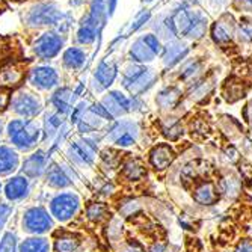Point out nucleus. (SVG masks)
<instances>
[{
	"mask_svg": "<svg viewBox=\"0 0 252 252\" xmlns=\"http://www.w3.org/2000/svg\"><path fill=\"white\" fill-rule=\"evenodd\" d=\"M23 25L29 29L36 31H59L65 33L70 29V12H66L61 3L49 0V2H38L29 6L21 15Z\"/></svg>",
	"mask_w": 252,
	"mask_h": 252,
	"instance_id": "obj_1",
	"label": "nucleus"
},
{
	"mask_svg": "<svg viewBox=\"0 0 252 252\" xmlns=\"http://www.w3.org/2000/svg\"><path fill=\"white\" fill-rule=\"evenodd\" d=\"M5 136L8 144L18 153H32L42 141L41 123L25 118L9 120L5 126Z\"/></svg>",
	"mask_w": 252,
	"mask_h": 252,
	"instance_id": "obj_2",
	"label": "nucleus"
},
{
	"mask_svg": "<svg viewBox=\"0 0 252 252\" xmlns=\"http://www.w3.org/2000/svg\"><path fill=\"white\" fill-rule=\"evenodd\" d=\"M98 145L93 134H76L63 145L65 160L83 172L93 171L97 163Z\"/></svg>",
	"mask_w": 252,
	"mask_h": 252,
	"instance_id": "obj_3",
	"label": "nucleus"
},
{
	"mask_svg": "<svg viewBox=\"0 0 252 252\" xmlns=\"http://www.w3.org/2000/svg\"><path fill=\"white\" fill-rule=\"evenodd\" d=\"M8 107L17 118L33 120L44 112L45 100L36 91L31 88H21L11 94Z\"/></svg>",
	"mask_w": 252,
	"mask_h": 252,
	"instance_id": "obj_4",
	"label": "nucleus"
},
{
	"mask_svg": "<svg viewBox=\"0 0 252 252\" xmlns=\"http://www.w3.org/2000/svg\"><path fill=\"white\" fill-rule=\"evenodd\" d=\"M49 213L59 223L71 222L82 210V196L74 190L56 192L49 199Z\"/></svg>",
	"mask_w": 252,
	"mask_h": 252,
	"instance_id": "obj_5",
	"label": "nucleus"
},
{
	"mask_svg": "<svg viewBox=\"0 0 252 252\" xmlns=\"http://www.w3.org/2000/svg\"><path fill=\"white\" fill-rule=\"evenodd\" d=\"M123 86L124 89L128 91V94L131 97H137L148 88L153 86L154 80H156V73L154 70H150V68H144L139 63H126L123 66Z\"/></svg>",
	"mask_w": 252,
	"mask_h": 252,
	"instance_id": "obj_6",
	"label": "nucleus"
},
{
	"mask_svg": "<svg viewBox=\"0 0 252 252\" xmlns=\"http://www.w3.org/2000/svg\"><path fill=\"white\" fill-rule=\"evenodd\" d=\"M66 35L59 31H44L39 36L35 38V41L31 45V53L38 61L47 62L55 59L65 47Z\"/></svg>",
	"mask_w": 252,
	"mask_h": 252,
	"instance_id": "obj_7",
	"label": "nucleus"
},
{
	"mask_svg": "<svg viewBox=\"0 0 252 252\" xmlns=\"http://www.w3.org/2000/svg\"><path fill=\"white\" fill-rule=\"evenodd\" d=\"M28 86L36 93H52L61 86V71L52 63L33 65L28 76Z\"/></svg>",
	"mask_w": 252,
	"mask_h": 252,
	"instance_id": "obj_8",
	"label": "nucleus"
},
{
	"mask_svg": "<svg viewBox=\"0 0 252 252\" xmlns=\"http://www.w3.org/2000/svg\"><path fill=\"white\" fill-rule=\"evenodd\" d=\"M53 228L55 219L42 205H31L21 216V230L29 236H45Z\"/></svg>",
	"mask_w": 252,
	"mask_h": 252,
	"instance_id": "obj_9",
	"label": "nucleus"
},
{
	"mask_svg": "<svg viewBox=\"0 0 252 252\" xmlns=\"http://www.w3.org/2000/svg\"><path fill=\"white\" fill-rule=\"evenodd\" d=\"M160 50L162 47H160V39L157 35L147 33L131 42L128 49V59L134 63H148L154 61Z\"/></svg>",
	"mask_w": 252,
	"mask_h": 252,
	"instance_id": "obj_10",
	"label": "nucleus"
},
{
	"mask_svg": "<svg viewBox=\"0 0 252 252\" xmlns=\"http://www.w3.org/2000/svg\"><path fill=\"white\" fill-rule=\"evenodd\" d=\"M137 124L128 120H121L113 123L104 134V139L110 144H115L117 147L121 148H127L131 147L136 141V136H137Z\"/></svg>",
	"mask_w": 252,
	"mask_h": 252,
	"instance_id": "obj_11",
	"label": "nucleus"
},
{
	"mask_svg": "<svg viewBox=\"0 0 252 252\" xmlns=\"http://www.w3.org/2000/svg\"><path fill=\"white\" fill-rule=\"evenodd\" d=\"M32 180L25 174L12 175L3 185V196L9 204H18L26 201L32 195Z\"/></svg>",
	"mask_w": 252,
	"mask_h": 252,
	"instance_id": "obj_12",
	"label": "nucleus"
},
{
	"mask_svg": "<svg viewBox=\"0 0 252 252\" xmlns=\"http://www.w3.org/2000/svg\"><path fill=\"white\" fill-rule=\"evenodd\" d=\"M50 153L47 150H33L25 160L21 162V174H25L31 180H38L45 175L49 166H50Z\"/></svg>",
	"mask_w": 252,
	"mask_h": 252,
	"instance_id": "obj_13",
	"label": "nucleus"
},
{
	"mask_svg": "<svg viewBox=\"0 0 252 252\" xmlns=\"http://www.w3.org/2000/svg\"><path fill=\"white\" fill-rule=\"evenodd\" d=\"M118 76V66L107 61H100L91 77V91L94 94H100L106 91Z\"/></svg>",
	"mask_w": 252,
	"mask_h": 252,
	"instance_id": "obj_14",
	"label": "nucleus"
},
{
	"mask_svg": "<svg viewBox=\"0 0 252 252\" xmlns=\"http://www.w3.org/2000/svg\"><path fill=\"white\" fill-rule=\"evenodd\" d=\"M100 103L107 110L112 120L120 118L131 110V98H128L127 95H124L121 93V91H117V89L107 91V93L101 97Z\"/></svg>",
	"mask_w": 252,
	"mask_h": 252,
	"instance_id": "obj_15",
	"label": "nucleus"
},
{
	"mask_svg": "<svg viewBox=\"0 0 252 252\" xmlns=\"http://www.w3.org/2000/svg\"><path fill=\"white\" fill-rule=\"evenodd\" d=\"M79 95L76 94V91L73 88L68 86H59L58 89L53 91V94L50 97V109L61 113L63 117H70L71 112L77 103Z\"/></svg>",
	"mask_w": 252,
	"mask_h": 252,
	"instance_id": "obj_16",
	"label": "nucleus"
},
{
	"mask_svg": "<svg viewBox=\"0 0 252 252\" xmlns=\"http://www.w3.org/2000/svg\"><path fill=\"white\" fill-rule=\"evenodd\" d=\"M101 29L103 26L98 25V23L91 18L88 14H85L79 23V28H77V32H76V42L79 47H91L95 41H97V36L101 35Z\"/></svg>",
	"mask_w": 252,
	"mask_h": 252,
	"instance_id": "obj_17",
	"label": "nucleus"
},
{
	"mask_svg": "<svg viewBox=\"0 0 252 252\" xmlns=\"http://www.w3.org/2000/svg\"><path fill=\"white\" fill-rule=\"evenodd\" d=\"M26 79V66L18 62H9L0 68V88L11 89L21 85Z\"/></svg>",
	"mask_w": 252,
	"mask_h": 252,
	"instance_id": "obj_18",
	"label": "nucleus"
},
{
	"mask_svg": "<svg viewBox=\"0 0 252 252\" xmlns=\"http://www.w3.org/2000/svg\"><path fill=\"white\" fill-rule=\"evenodd\" d=\"M88 61V53L79 45H71L62 53V68L70 73H79L83 70Z\"/></svg>",
	"mask_w": 252,
	"mask_h": 252,
	"instance_id": "obj_19",
	"label": "nucleus"
},
{
	"mask_svg": "<svg viewBox=\"0 0 252 252\" xmlns=\"http://www.w3.org/2000/svg\"><path fill=\"white\" fill-rule=\"evenodd\" d=\"M21 166L20 153L11 147L0 144V177H8L17 172Z\"/></svg>",
	"mask_w": 252,
	"mask_h": 252,
	"instance_id": "obj_20",
	"label": "nucleus"
},
{
	"mask_svg": "<svg viewBox=\"0 0 252 252\" xmlns=\"http://www.w3.org/2000/svg\"><path fill=\"white\" fill-rule=\"evenodd\" d=\"M44 177H45V185L52 189H56V190L66 189L73 185L70 177H68V172H66L63 163L52 162Z\"/></svg>",
	"mask_w": 252,
	"mask_h": 252,
	"instance_id": "obj_21",
	"label": "nucleus"
},
{
	"mask_svg": "<svg viewBox=\"0 0 252 252\" xmlns=\"http://www.w3.org/2000/svg\"><path fill=\"white\" fill-rule=\"evenodd\" d=\"M82 246V240L77 234L62 231L55 237L53 249L55 252H77Z\"/></svg>",
	"mask_w": 252,
	"mask_h": 252,
	"instance_id": "obj_22",
	"label": "nucleus"
},
{
	"mask_svg": "<svg viewBox=\"0 0 252 252\" xmlns=\"http://www.w3.org/2000/svg\"><path fill=\"white\" fill-rule=\"evenodd\" d=\"M18 252H52V242L45 236H29L18 245Z\"/></svg>",
	"mask_w": 252,
	"mask_h": 252,
	"instance_id": "obj_23",
	"label": "nucleus"
},
{
	"mask_svg": "<svg viewBox=\"0 0 252 252\" xmlns=\"http://www.w3.org/2000/svg\"><path fill=\"white\" fill-rule=\"evenodd\" d=\"M185 53H186V47L181 42L169 41L165 45V49H163V56H162L163 65L165 66H172L174 63H177L181 59V56Z\"/></svg>",
	"mask_w": 252,
	"mask_h": 252,
	"instance_id": "obj_24",
	"label": "nucleus"
},
{
	"mask_svg": "<svg viewBox=\"0 0 252 252\" xmlns=\"http://www.w3.org/2000/svg\"><path fill=\"white\" fill-rule=\"evenodd\" d=\"M150 158H151V165L156 169L162 171V169L168 168L169 163L172 162V151L166 145H160V147H157V148L153 150Z\"/></svg>",
	"mask_w": 252,
	"mask_h": 252,
	"instance_id": "obj_25",
	"label": "nucleus"
},
{
	"mask_svg": "<svg viewBox=\"0 0 252 252\" xmlns=\"http://www.w3.org/2000/svg\"><path fill=\"white\" fill-rule=\"evenodd\" d=\"M85 216L89 222L93 223H100L104 219H107L109 216V209L104 202H93L89 204L86 210H85Z\"/></svg>",
	"mask_w": 252,
	"mask_h": 252,
	"instance_id": "obj_26",
	"label": "nucleus"
},
{
	"mask_svg": "<svg viewBox=\"0 0 252 252\" xmlns=\"http://www.w3.org/2000/svg\"><path fill=\"white\" fill-rule=\"evenodd\" d=\"M18 245L15 231H5L0 237V252H18Z\"/></svg>",
	"mask_w": 252,
	"mask_h": 252,
	"instance_id": "obj_27",
	"label": "nucleus"
},
{
	"mask_svg": "<svg viewBox=\"0 0 252 252\" xmlns=\"http://www.w3.org/2000/svg\"><path fill=\"white\" fill-rule=\"evenodd\" d=\"M123 174L126 175V178L134 181V180H139L141 177H144L145 174V169L144 166L137 162V160H128V162H126L124 168H123Z\"/></svg>",
	"mask_w": 252,
	"mask_h": 252,
	"instance_id": "obj_28",
	"label": "nucleus"
},
{
	"mask_svg": "<svg viewBox=\"0 0 252 252\" xmlns=\"http://www.w3.org/2000/svg\"><path fill=\"white\" fill-rule=\"evenodd\" d=\"M12 213H14V204H9L6 201L0 202V233L5 230V226L9 222Z\"/></svg>",
	"mask_w": 252,
	"mask_h": 252,
	"instance_id": "obj_29",
	"label": "nucleus"
},
{
	"mask_svg": "<svg viewBox=\"0 0 252 252\" xmlns=\"http://www.w3.org/2000/svg\"><path fill=\"white\" fill-rule=\"evenodd\" d=\"M195 198L201 204H210L215 199V193H213L212 186L207 185V186H202L201 189H198L196 193H195Z\"/></svg>",
	"mask_w": 252,
	"mask_h": 252,
	"instance_id": "obj_30",
	"label": "nucleus"
},
{
	"mask_svg": "<svg viewBox=\"0 0 252 252\" xmlns=\"http://www.w3.org/2000/svg\"><path fill=\"white\" fill-rule=\"evenodd\" d=\"M175 100H177V95H175V91L174 89L163 91V93H160V95H158V104L163 106V107L172 106Z\"/></svg>",
	"mask_w": 252,
	"mask_h": 252,
	"instance_id": "obj_31",
	"label": "nucleus"
},
{
	"mask_svg": "<svg viewBox=\"0 0 252 252\" xmlns=\"http://www.w3.org/2000/svg\"><path fill=\"white\" fill-rule=\"evenodd\" d=\"M148 18H150V11L145 9L144 12H141L139 15H137V17L134 18V21L130 25V28H128V35L133 33V32H136L139 28H142V26H144V23L148 21Z\"/></svg>",
	"mask_w": 252,
	"mask_h": 252,
	"instance_id": "obj_32",
	"label": "nucleus"
},
{
	"mask_svg": "<svg viewBox=\"0 0 252 252\" xmlns=\"http://www.w3.org/2000/svg\"><path fill=\"white\" fill-rule=\"evenodd\" d=\"M137 209H139V205H137V202H136V201H128V202L123 204V207H121L120 210H121V213H123V215H126V216H131Z\"/></svg>",
	"mask_w": 252,
	"mask_h": 252,
	"instance_id": "obj_33",
	"label": "nucleus"
},
{
	"mask_svg": "<svg viewBox=\"0 0 252 252\" xmlns=\"http://www.w3.org/2000/svg\"><path fill=\"white\" fill-rule=\"evenodd\" d=\"M9 100H11V94L8 93V89L0 88V112H3L9 106Z\"/></svg>",
	"mask_w": 252,
	"mask_h": 252,
	"instance_id": "obj_34",
	"label": "nucleus"
},
{
	"mask_svg": "<svg viewBox=\"0 0 252 252\" xmlns=\"http://www.w3.org/2000/svg\"><path fill=\"white\" fill-rule=\"evenodd\" d=\"M88 3H89V0H68V6L73 9H80Z\"/></svg>",
	"mask_w": 252,
	"mask_h": 252,
	"instance_id": "obj_35",
	"label": "nucleus"
},
{
	"mask_svg": "<svg viewBox=\"0 0 252 252\" xmlns=\"http://www.w3.org/2000/svg\"><path fill=\"white\" fill-rule=\"evenodd\" d=\"M117 3H118V0H106V8H107V15L109 17H112L113 12H115Z\"/></svg>",
	"mask_w": 252,
	"mask_h": 252,
	"instance_id": "obj_36",
	"label": "nucleus"
},
{
	"mask_svg": "<svg viewBox=\"0 0 252 252\" xmlns=\"http://www.w3.org/2000/svg\"><path fill=\"white\" fill-rule=\"evenodd\" d=\"M121 252H142V251L133 243H127L121 248Z\"/></svg>",
	"mask_w": 252,
	"mask_h": 252,
	"instance_id": "obj_37",
	"label": "nucleus"
},
{
	"mask_svg": "<svg viewBox=\"0 0 252 252\" xmlns=\"http://www.w3.org/2000/svg\"><path fill=\"white\" fill-rule=\"evenodd\" d=\"M237 252H252V243L243 242V243L237 248Z\"/></svg>",
	"mask_w": 252,
	"mask_h": 252,
	"instance_id": "obj_38",
	"label": "nucleus"
},
{
	"mask_svg": "<svg viewBox=\"0 0 252 252\" xmlns=\"http://www.w3.org/2000/svg\"><path fill=\"white\" fill-rule=\"evenodd\" d=\"M3 127H5V126H3V120L0 118V139H2V134H3V131H5Z\"/></svg>",
	"mask_w": 252,
	"mask_h": 252,
	"instance_id": "obj_39",
	"label": "nucleus"
},
{
	"mask_svg": "<svg viewBox=\"0 0 252 252\" xmlns=\"http://www.w3.org/2000/svg\"><path fill=\"white\" fill-rule=\"evenodd\" d=\"M3 193V185H2V180H0V195Z\"/></svg>",
	"mask_w": 252,
	"mask_h": 252,
	"instance_id": "obj_40",
	"label": "nucleus"
},
{
	"mask_svg": "<svg viewBox=\"0 0 252 252\" xmlns=\"http://www.w3.org/2000/svg\"><path fill=\"white\" fill-rule=\"evenodd\" d=\"M150 2H153V0H142V3H150Z\"/></svg>",
	"mask_w": 252,
	"mask_h": 252,
	"instance_id": "obj_41",
	"label": "nucleus"
}]
</instances>
